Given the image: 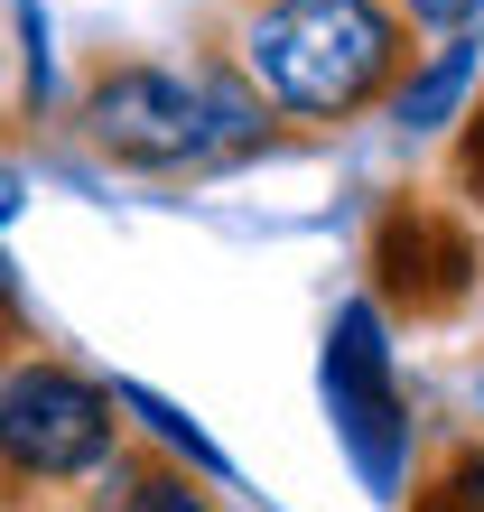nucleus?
Here are the masks:
<instances>
[{
    "mask_svg": "<svg viewBox=\"0 0 484 512\" xmlns=\"http://www.w3.org/2000/svg\"><path fill=\"white\" fill-rule=\"evenodd\" d=\"M215 66L261 112L363 122V112H382L401 94L419 47L391 19V0H233L224 38H215Z\"/></svg>",
    "mask_w": 484,
    "mask_h": 512,
    "instance_id": "1",
    "label": "nucleus"
},
{
    "mask_svg": "<svg viewBox=\"0 0 484 512\" xmlns=\"http://www.w3.org/2000/svg\"><path fill=\"white\" fill-rule=\"evenodd\" d=\"M84 140L103 149L112 168H215V159H242V149L270 140V112L242 94V84L205 56L196 75L177 66H149V56H103L84 75V103H75Z\"/></svg>",
    "mask_w": 484,
    "mask_h": 512,
    "instance_id": "2",
    "label": "nucleus"
},
{
    "mask_svg": "<svg viewBox=\"0 0 484 512\" xmlns=\"http://www.w3.org/2000/svg\"><path fill=\"white\" fill-rule=\"evenodd\" d=\"M131 438L112 410V382L56 364V354L19 345L0 373V512L28 503H66L112 447Z\"/></svg>",
    "mask_w": 484,
    "mask_h": 512,
    "instance_id": "3",
    "label": "nucleus"
},
{
    "mask_svg": "<svg viewBox=\"0 0 484 512\" xmlns=\"http://www.w3.org/2000/svg\"><path fill=\"white\" fill-rule=\"evenodd\" d=\"M363 308H373L382 326L401 317V326H457L475 308V289H484V233L466 205H447L429 187H401V196H382V215L373 233H363Z\"/></svg>",
    "mask_w": 484,
    "mask_h": 512,
    "instance_id": "4",
    "label": "nucleus"
},
{
    "mask_svg": "<svg viewBox=\"0 0 484 512\" xmlns=\"http://www.w3.org/2000/svg\"><path fill=\"white\" fill-rule=\"evenodd\" d=\"M326 410H336V429L354 447L363 485L373 494H401L410 485V401L401 382H391V345H382V317L363 308H336L326 326Z\"/></svg>",
    "mask_w": 484,
    "mask_h": 512,
    "instance_id": "5",
    "label": "nucleus"
},
{
    "mask_svg": "<svg viewBox=\"0 0 484 512\" xmlns=\"http://www.w3.org/2000/svg\"><path fill=\"white\" fill-rule=\"evenodd\" d=\"M475 66H484V47H475V38H438V47H429V66H410V75H401V94H391V122H401V131H438V122H457V94L475 84Z\"/></svg>",
    "mask_w": 484,
    "mask_h": 512,
    "instance_id": "6",
    "label": "nucleus"
},
{
    "mask_svg": "<svg viewBox=\"0 0 484 512\" xmlns=\"http://www.w3.org/2000/svg\"><path fill=\"white\" fill-rule=\"evenodd\" d=\"M401 494V512H484V438H438Z\"/></svg>",
    "mask_w": 484,
    "mask_h": 512,
    "instance_id": "7",
    "label": "nucleus"
},
{
    "mask_svg": "<svg viewBox=\"0 0 484 512\" xmlns=\"http://www.w3.org/2000/svg\"><path fill=\"white\" fill-rule=\"evenodd\" d=\"M391 19H401L410 38H475L484 0H391Z\"/></svg>",
    "mask_w": 484,
    "mask_h": 512,
    "instance_id": "8",
    "label": "nucleus"
},
{
    "mask_svg": "<svg viewBox=\"0 0 484 512\" xmlns=\"http://www.w3.org/2000/svg\"><path fill=\"white\" fill-rule=\"evenodd\" d=\"M457 122H466V131H457V149H447V177L466 187V205H484V94L457 112Z\"/></svg>",
    "mask_w": 484,
    "mask_h": 512,
    "instance_id": "9",
    "label": "nucleus"
},
{
    "mask_svg": "<svg viewBox=\"0 0 484 512\" xmlns=\"http://www.w3.org/2000/svg\"><path fill=\"white\" fill-rule=\"evenodd\" d=\"M10 354H19V298H10V280H0V373H10Z\"/></svg>",
    "mask_w": 484,
    "mask_h": 512,
    "instance_id": "10",
    "label": "nucleus"
},
{
    "mask_svg": "<svg viewBox=\"0 0 484 512\" xmlns=\"http://www.w3.org/2000/svg\"><path fill=\"white\" fill-rule=\"evenodd\" d=\"M10 215H19V177L0 168V224H10Z\"/></svg>",
    "mask_w": 484,
    "mask_h": 512,
    "instance_id": "11",
    "label": "nucleus"
}]
</instances>
